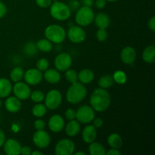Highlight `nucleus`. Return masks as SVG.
Returning a JSON list of instances; mask_svg holds the SVG:
<instances>
[{"label":"nucleus","instance_id":"46","mask_svg":"<svg viewBox=\"0 0 155 155\" xmlns=\"http://www.w3.org/2000/svg\"><path fill=\"white\" fill-rule=\"evenodd\" d=\"M5 141V135L4 132L0 129V147L2 146Z\"/></svg>","mask_w":155,"mask_h":155},{"label":"nucleus","instance_id":"45","mask_svg":"<svg viewBox=\"0 0 155 155\" xmlns=\"http://www.w3.org/2000/svg\"><path fill=\"white\" fill-rule=\"evenodd\" d=\"M107 155H120L121 152L119 151V149H116V148H111L107 152H106Z\"/></svg>","mask_w":155,"mask_h":155},{"label":"nucleus","instance_id":"29","mask_svg":"<svg viewBox=\"0 0 155 155\" xmlns=\"http://www.w3.org/2000/svg\"><path fill=\"white\" fill-rule=\"evenodd\" d=\"M114 83V81L113 77L111 75H109V74L102 76L98 80V86H100V88H102V89H106L110 88L113 86Z\"/></svg>","mask_w":155,"mask_h":155},{"label":"nucleus","instance_id":"24","mask_svg":"<svg viewBox=\"0 0 155 155\" xmlns=\"http://www.w3.org/2000/svg\"><path fill=\"white\" fill-rule=\"evenodd\" d=\"M107 144L111 148L120 149L123 146V139L120 135L117 133H112L109 135L107 139Z\"/></svg>","mask_w":155,"mask_h":155},{"label":"nucleus","instance_id":"6","mask_svg":"<svg viewBox=\"0 0 155 155\" xmlns=\"http://www.w3.org/2000/svg\"><path fill=\"white\" fill-rule=\"evenodd\" d=\"M45 105L50 110H55L61 105L62 95L57 89H51L45 95Z\"/></svg>","mask_w":155,"mask_h":155},{"label":"nucleus","instance_id":"40","mask_svg":"<svg viewBox=\"0 0 155 155\" xmlns=\"http://www.w3.org/2000/svg\"><path fill=\"white\" fill-rule=\"evenodd\" d=\"M106 2H107L106 0H95V7L98 9L104 8L106 6Z\"/></svg>","mask_w":155,"mask_h":155},{"label":"nucleus","instance_id":"26","mask_svg":"<svg viewBox=\"0 0 155 155\" xmlns=\"http://www.w3.org/2000/svg\"><path fill=\"white\" fill-rule=\"evenodd\" d=\"M89 152L91 155H104L106 151L104 147L99 142H95V141L89 143Z\"/></svg>","mask_w":155,"mask_h":155},{"label":"nucleus","instance_id":"44","mask_svg":"<svg viewBox=\"0 0 155 155\" xmlns=\"http://www.w3.org/2000/svg\"><path fill=\"white\" fill-rule=\"evenodd\" d=\"M148 27L151 31H155V17L153 16L151 19L148 21Z\"/></svg>","mask_w":155,"mask_h":155},{"label":"nucleus","instance_id":"5","mask_svg":"<svg viewBox=\"0 0 155 155\" xmlns=\"http://www.w3.org/2000/svg\"><path fill=\"white\" fill-rule=\"evenodd\" d=\"M95 18V13L91 7L83 6L77 10L75 21L80 27H86L92 24Z\"/></svg>","mask_w":155,"mask_h":155},{"label":"nucleus","instance_id":"21","mask_svg":"<svg viewBox=\"0 0 155 155\" xmlns=\"http://www.w3.org/2000/svg\"><path fill=\"white\" fill-rule=\"evenodd\" d=\"M95 23L98 28L106 29L109 27L110 24V19L108 15L105 13H98L94 18Z\"/></svg>","mask_w":155,"mask_h":155},{"label":"nucleus","instance_id":"34","mask_svg":"<svg viewBox=\"0 0 155 155\" xmlns=\"http://www.w3.org/2000/svg\"><path fill=\"white\" fill-rule=\"evenodd\" d=\"M24 53L27 55H34L36 52H37V48H36V44L33 43L32 42H29L24 45Z\"/></svg>","mask_w":155,"mask_h":155},{"label":"nucleus","instance_id":"35","mask_svg":"<svg viewBox=\"0 0 155 155\" xmlns=\"http://www.w3.org/2000/svg\"><path fill=\"white\" fill-rule=\"evenodd\" d=\"M48 66H49V62L45 58L39 59L37 61V62H36V68H37L38 70L42 71V72L48 69Z\"/></svg>","mask_w":155,"mask_h":155},{"label":"nucleus","instance_id":"42","mask_svg":"<svg viewBox=\"0 0 155 155\" xmlns=\"http://www.w3.org/2000/svg\"><path fill=\"white\" fill-rule=\"evenodd\" d=\"M7 12V7L3 2H0V18H3Z\"/></svg>","mask_w":155,"mask_h":155},{"label":"nucleus","instance_id":"43","mask_svg":"<svg viewBox=\"0 0 155 155\" xmlns=\"http://www.w3.org/2000/svg\"><path fill=\"white\" fill-rule=\"evenodd\" d=\"M92 121H93V126L95 128H99V127H101L103 125V120L100 117H97L95 119L94 118Z\"/></svg>","mask_w":155,"mask_h":155},{"label":"nucleus","instance_id":"1","mask_svg":"<svg viewBox=\"0 0 155 155\" xmlns=\"http://www.w3.org/2000/svg\"><path fill=\"white\" fill-rule=\"evenodd\" d=\"M110 102L111 97L110 93L105 89H95L91 95L90 104L95 111H105L110 107Z\"/></svg>","mask_w":155,"mask_h":155},{"label":"nucleus","instance_id":"52","mask_svg":"<svg viewBox=\"0 0 155 155\" xmlns=\"http://www.w3.org/2000/svg\"><path fill=\"white\" fill-rule=\"evenodd\" d=\"M2 107V101H1V99H0V107Z\"/></svg>","mask_w":155,"mask_h":155},{"label":"nucleus","instance_id":"51","mask_svg":"<svg viewBox=\"0 0 155 155\" xmlns=\"http://www.w3.org/2000/svg\"><path fill=\"white\" fill-rule=\"evenodd\" d=\"M106 1H107V2H116V1H117V0H106Z\"/></svg>","mask_w":155,"mask_h":155},{"label":"nucleus","instance_id":"11","mask_svg":"<svg viewBox=\"0 0 155 155\" xmlns=\"http://www.w3.org/2000/svg\"><path fill=\"white\" fill-rule=\"evenodd\" d=\"M33 142L37 148H45L49 145L51 142V138L49 134L44 130H37L33 134Z\"/></svg>","mask_w":155,"mask_h":155},{"label":"nucleus","instance_id":"13","mask_svg":"<svg viewBox=\"0 0 155 155\" xmlns=\"http://www.w3.org/2000/svg\"><path fill=\"white\" fill-rule=\"evenodd\" d=\"M15 96L19 98L20 100H27L30 98L31 90L29 86V85L26 83L20 81L18 83H15V85L12 88Z\"/></svg>","mask_w":155,"mask_h":155},{"label":"nucleus","instance_id":"36","mask_svg":"<svg viewBox=\"0 0 155 155\" xmlns=\"http://www.w3.org/2000/svg\"><path fill=\"white\" fill-rule=\"evenodd\" d=\"M96 37L99 42H104L107 38V32L106 31V29H98L96 33Z\"/></svg>","mask_w":155,"mask_h":155},{"label":"nucleus","instance_id":"25","mask_svg":"<svg viewBox=\"0 0 155 155\" xmlns=\"http://www.w3.org/2000/svg\"><path fill=\"white\" fill-rule=\"evenodd\" d=\"M142 59L146 63L153 64L155 61V46L151 45L145 48L142 53Z\"/></svg>","mask_w":155,"mask_h":155},{"label":"nucleus","instance_id":"30","mask_svg":"<svg viewBox=\"0 0 155 155\" xmlns=\"http://www.w3.org/2000/svg\"><path fill=\"white\" fill-rule=\"evenodd\" d=\"M47 107L44 104L38 103L36 105H34L32 108V114L34 117L38 118H41L46 114Z\"/></svg>","mask_w":155,"mask_h":155},{"label":"nucleus","instance_id":"49","mask_svg":"<svg viewBox=\"0 0 155 155\" xmlns=\"http://www.w3.org/2000/svg\"><path fill=\"white\" fill-rule=\"evenodd\" d=\"M31 154L32 155H36V154H38V155H43V153L41 152L40 151H32Z\"/></svg>","mask_w":155,"mask_h":155},{"label":"nucleus","instance_id":"28","mask_svg":"<svg viewBox=\"0 0 155 155\" xmlns=\"http://www.w3.org/2000/svg\"><path fill=\"white\" fill-rule=\"evenodd\" d=\"M24 70L21 67H16V68H13L10 73V78L12 81L14 83H18L22 80L24 78Z\"/></svg>","mask_w":155,"mask_h":155},{"label":"nucleus","instance_id":"37","mask_svg":"<svg viewBox=\"0 0 155 155\" xmlns=\"http://www.w3.org/2000/svg\"><path fill=\"white\" fill-rule=\"evenodd\" d=\"M64 116L66 117V119H68V120H72L76 119V117H77V111H76L74 109L69 108L65 111Z\"/></svg>","mask_w":155,"mask_h":155},{"label":"nucleus","instance_id":"9","mask_svg":"<svg viewBox=\"0 0 155 155\" xmlns=\"http://www.w3.org/2000/svg\"><path fill=\"white\" fill-rule=\"evenodd\" d=\"M72 62V58L68 53H60L54 58V66L58 71L64 72L71 68Z\"/></svg>","mask_w":155,"mask_h":155},{"label":"nucleus","instance_id":"8","mask_svg":"<svg viewBox=\"0 0 155 155\" xmlns=\"http://www.w3.org/2000/svg\"><path fill=\"white\" fill-rule=\"evenodd\" d=\"M75 151V144L68 139L59 141L54 147V153L57 155H72Z\"/></svg>","mask_w":155,"mask_h":155},{"label":"nucleus","instance_id":"14","mask_svg":"<svg viewBox=\"0 0 155 155\" xmlns=\"http://www.w3.org/2000/svg\"><path fill=\"white\" fill-rule=\"evenodd\" d=\"M2 146L4 152L7 155L21 154V145L15 139H9L8 140H5Z\"/></svg>","mask_w":155,"mask_h":155},{"label":"nucleus","instance_id":"10","mask_svg":"<svg viewBox=\"0 0 155 155\" xmlns=\"http://www.w3.org/2000/svg\"><path fill=\"white\" fill-rule=\"evenodd\" d=\"M67 36L69 40L74 43H81L86 37V32L80 26H72L70 27Z\"/></svg>","mask_w":155,"mask_h":155},{"label":"nucleus","instance_id":"39","mask_svg":"<svg viewBox=\"0 0 155 155\" xmlns=\"http://www.w3.org/2000/svg\"><path fill=\"white\" fill-rule=\"evenodd\" d=\"M45 127V123L42 119L36 120L34 122V127L36 130H43Z\"/></svg>","mask_w":155,"mask_h":155},{"label":"nucleus","instance_id":"15","mask_svg":"<svg viewBox=\"0 0 155 155\" xmlns=\"http://www.w3.org/2000/svg\"><path fill=\"white\" fill-rule=\"evenodd\" d=\"M64 120L61 115L54 114L50 117L48 125L50 130L53 133H60L64 128Z\"/></svg>","mask_w":155,"mask_h":155},{"label":"nucleus","instance_id":"33","mask_svg":"<svg viewBox=\"0 0 155 155\" xmlns=\"http://www.w3.org/2000/svg\"><path fill=\"white\" fill-rule=\"evenodd\" d=\"M30 98L36 103H41L45 99V94L39 90H35L30 93Z\"/></svg>","mask_w":155,"mask_h":155},{"label":"nucleus","instance_id":"31","mask_svg":"<svg viewBox=\"0 0 155 155\" xmlns=\"http://www.w3.org/2000/svg\"><path fill=\"white\" fill-rule=\"evenodd\" d=\"M113 79L114 83H118L120 85L125 84L127 81V74L122 71H117L114 73L113 74Z\"/></svg>","mask_w":155,"mask_h":155},{"label":"nucleus","instance_id":"4","mask_svg":"<svg viewBox=\"0 0 155 155\" xmlns=\"http://www.w3.org/2000/svg\"><path fill=\"white\" fill-rule=\"evenodd\" d=\"M50 15L57 21H66L71 17V10L62 2H54L50 6Z\"/></svg>","mask_w":155,"mask_h":155},{"label":"nucleus","instance_id":"2","mask_svg":"<svg viewBox=\"0 0 155 155\" xmlns=\"http://www.w3.org/2000/svg\"><path fill=\"white\" fill-rule=\"evenodd\" d=\"M87 90L84 84L76 82L71 83L66 93V99L69 103L73 104L81 102L86 96Z\"/></svg>","mask_w":155,"mask_h":155},{"label":"nucleus","instance_id":"17","mask_svg":"<svg viewBox=\"0 0 155 155\" xmlns=\"http://www.w3.org/2000/svg\"><path fill=\"white\" fill-rule=\"evenodd\" d=\"M21 100L16 96H10L5 101V107L8 111L11 113H16L19 111L21 108Z\"/></svg>","mask_w":155,"mask_h":155},{"label":"nucleus","instance_id":"20","mask_svg":"<svg viewBox=\"0 0 155 155\" xmlns=\"http://www.w3.org/2000/svg\"><path fill=\"white\" fill-rule=\"evenodd\" d=\"M65 131H66L67 135L70 137L76 136L80 131V122L78 120H76L75 119L70 120L65 127Z\"/></svg>","mask_w":155,"mask_h":155},{"label":"nucleus","instance_id":"23","mask_svg":"<svg viewBox=\"0 0 155 155\" xmlns=\"http://www.w3.org/2000/svg\"><path fill=\"white\" fill-rule=\"evenodd\" d=\"M12 91V85L6 78H0V98H6Z\"/></svg>","mask_w":155,"mask_h":155},{"label":"nucleus","instance_id":"48","mask_svg":"<svg viewBox=\"0 0 155 155\" xmlns=\"http://www.w3.org/2000/svg\"><path fill=\"white\" fill-rule=\"evenodd\" d=\"M93 2L94 0H83L85 6H88V7H91L93 5Z\"/></svg>","mask_w":155,"mask_h":155},{"label":"nucleus","instance_id":"27","mask_svg":"<svg viewBox=\"0 0 155 155\" xmlns=\"http://www.w3.org/2000/svg\"><path fill=\"white\" fill-rule=\"evenodd\" d=\"M36 45L37 49L43 52H49L52 49V42L47 39H39Z\"/></svg>","mask_w":155,"mask_h":155},{"label":"nucleus","instance_id":"38","mask_svg":"<svg viewBox=\"0 0 155 155\" xmlns=\"http://www.w3.org/2000/svg\"><path fill=\"white\" fill-rule=\"evenodd\" d=\"M36 5L39 7L45 8L50 7L52 3V0H36Z\"/></svg>","mask_w":155,"mask_h":155},{"label":"nucleus","instance_id":"16","mask_svg":"<svg viewBox=\"0 0 155 155\" xmlns=\"http://www.w3.org/2000/svg\"><path fill=\"white\" fill-rule=\"evenodd\" d=\"M120 58L126 64H133L136 59V51L133 47L127 46L120 53Z\"/></svg>","mask_w":155,"mask_h":155},{"label":"nucleus","instance_id":"3","mask_svg":"<svg viewBox=\"0 0 155 155\" xmlns=\"http://www.w3.org/2000/svg\"><path fill=\"white\" fill-rule=\"evenodd\" d=\"M45 38L55 44L62 43L67 36L66 30L58 24H51L45 28L44 32Z\"/></svg>","mask_w":155,"mask_h":155},{"label":"nucleus","instance_id":"41","mask_svg":"<svg viewBox=\"0 0 155 155\" xmlns=\"http://www.w3.org/2000/svg\"><path fill=\"white\" fill-rule=\"evenodd\" d=\"M32 153V149L29 146L21 147V154L23 155H30Z\"/></svg>","mask_w":155,"mask_h":155},{"label":"nucleus","instance_id":"12","mask_svg":"<svg viewBox=\"0 0 155 155\" xmlns=\"http://www.w3.org/2000/svg\"><path fill=\"white\" fill-rule=\"evenodd\" d=\"M43 78V74L42 71L37 68H31L24 73V79L25 83L31 86H36L39 84Z\"/></svg>","mask_w":155,"mask_h":155},{"label":"nucleus","instance_id":"19","mask_svg":"<svg viewBox=\"0 0 155 155\" xmlns=\"http://www.w3.org/2000/svg\"><path fill=\"white\" fill-rule=\"evenodd\" d=\"M43 77L48 83L56 84L61 80V74L56 69H47L44 71Z\"/></svg>","mask_w":155,"mask_h":155},{"label":"nucleus","instance_id":"32","mask_svg":"<svg viewBox=\"0 0 155 155\" xmlns=\"http://www.w3.org/2000/svg\"><path fill=\"white\" fill-rule=\"evenodd\" d=\"M65 78L70 83H74L78 80V74L74 69L69 68L65 71Z\"/></svg>","mask_w":155,"mask_h":155},{"label":"nucleus","instance_id":"18","mask_svg":"<svg viewBox=\"0 0 155 155\" xmlns=\"http://www.w3.org/2000/svg\"><path fill=\"white\" fill-rule=\"evenodd\" d=\"M82 138L86 143H91L97 138L96 128L93 125H88L83 129Z\"/></svg>","mask_w":155,"mask_h":155},{"label":"nucleus","instance_id":"50","mask_svg":"<svg viewBox=\"0 0 155 155\" xmlns=\"http://www.w3.org/2000/svg\"><path fill=\"white\" fill-rule=\"evenodd\" d=\"M74 155H86V153L83 152V151H77V152L74 153Z\"/></svg>","mask_w":155,"mask_h":155},{"label":"nucleus","instance_id":"47","mask_svg":"<svg viewBox=\"0 0 155 155\" xmlns=\"http://www.w3.org/2000/svg\"><path fill=\"white\" fill-rule=\"evenodd\" d=\"M79 6V2L77 1H76V0H74V1H71V2H70V8H73V9H76V8H77Z\"/></svg>","mask_w":155,"mask_h":155},{"label":"nucleus","instance_id":"22","mask_svg":"<svg viewBox=\"0 0 155 155\" xmlns=\"http://www.w3.org/2000/svg\"><path fill=\"white\" fill-rule=\"evenodd\" d=\"M95 78V74L91 69H83L78 74V80L83 84H89Z\"/></svg>","mask_w":155,"mask_h":155},{"label":"nucleus","instance_id":"7","mask_svg":"<svg viewBox=\"0 0 155 155\" xmlns=\"http://www.w3.org/2000/svg\"><path fill=\"white\" fill-rule=\"evenodd\" d=\"M95 117V110L91 106L83 105L77 110L76 118L80 123L83 124H88L92 122Z\"/></svg>","mask_w":155,"mask_h":155}]
</instances>
